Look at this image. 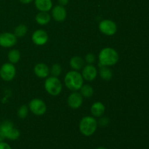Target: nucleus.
Segmentation results:
<instances>
[{"instance_id":"obj_1","label":"nucleus","mask_w":149,"mask_h":149,"mask_svg":"<svg viewBox=\"0 0 149 149\" xmlns=\"http://www.w3.org/2000/svg\"><path fill=\"white\" fill-rule=\"evenodd\" d=\"M98 59L102 66H111L119 61V53L113 48H103L99 53Z\"/></svg>"},{"instance_id":"obj_2","label":"nucleus","mask_w":149,"mask_h":149,"mask_svg":"<svg viewBox=\"0 0 149 149\" xmlns=\"http://www.w3.org/2000/svg\"><path fill=\"white\" fill-rule=\"evenodd\" d=\"M64 81L67 88L74 92L81 89L84 82V79L79 71L74 70L65 74Z\"/></svg>"},{"instance_id":"obj_3","label":"nucleus","mask_w":149,"mask_h":149,"mask_svg":"<svg viewBox=\"0 0 149 149\" xmlns=\"http://www.w3.org/2000/svg\"><path fill=\"white\" fill-rule=\"evenodd\" d=\"M79 131L84 136H91L97 128V122L93 116H87L82 118L79 122Z\"/></svg>"},{"instance_id":"obj_4","label":"nucleus","mask_w":149,"mask_h":149,"mask_svg":"<svg viewBox=\"0 0 149 149\" xmlns=\"http://www.w3.org/2000/svg\"><path fill=\"white\" fill-rule=\"evenodd\" d=\"M0 134L4 138H7L11 141L18 139L20 135V131L15 127L13 122L8 120L4 121L0 125Z\"/></svg>"},{"instance_id":"obj_5","label":"nucleus","mask_w":149,"mask_h":149,"mask_svg":"<svg viewBox=\"0 0 149 149\" xmlns=\"http://www.w3.org/2000/svg\"><path fill=\"white\" fill-rule=\"evenodd\" d=\"M45 88L48 94L52 96H57L62 91L63 86L58 77H50L45 80Z\"/></svg>"},{"instance_id":"obj_6","label":"nucleus","mask_w":149,"mask_h":149,"mask_svg":"<svg viewBox=\"0 0 149 149\" xmlns=\"http://www.w3.org/2000/svg\"><path fill=\"white\" fill-rule=\"evenodd\" d=\"M16 75V68L14 64L6 63L0 68V77L5 81H10Z\"/></svg>"},{"instance_id":"obj_7","label":"nucleus","mask_w":149,"mask_h":149,"mask_svg":"<svg viewBox=\"0 0 149 149\" xmlns=\"http://www.w3.org/2000/svg\"><path fill=\"white\" fill-rule=\"evenodd\" d=\"M29 107L31 111L36 116H42L46 113L47 106L41 99L34 98L31 100Z\"/></svg>"},{"instance_id":"obj_8","label":"nucleus","mask_w":149,"mask_h":149,"mask_svg":"<svg viewBox=\"0 0 149 149\" xmlns=\"http://www.w3.org/2000/svg\"><path fill=\"white\" fill-rule=\"evenodd\" d=\"M99 30L106 36H113L117 31V26L111 20H103L99 24Z\"/></svg>"},{"instance_id":"obj_9","label":"nucleus","mask_w":149,"mask_h":149,"mask_svg":"<svg viewBox=\"0 0 149 149\" xmlns=\"http://www.w3.org/2000/svg\"><path fill=\"white\" fill-rule=\"evenodd\" d=\"M17 43V37L15 35L10 32H4L0 33V47L10 48Z\"/></svg>"},{"instance_id":"obj_10","label":"nucleus","mask_w":149,"mask_h":149,"mask_svg":"<svg viewBox=\"0 0 149 149\" xmlns=\"http://www.w3.org/2000/svg\"><path fill=\"white\" fill-rule=\"evenodd\" d=\"M97 68L93 64H87L83 67L81 76L83 79L88 81H92L97 77Z\"/></svg>"},{"instance_id":"obj_11","label":"nucleus","mask_w":149,"mask_h":149,"mask_svg":"<svg viewBox=\"0 0 149 149\" xmlns=\"http://www.w3.org/2000/svg\"><path fill=\"white\" fill-rule=\"evenodd\" d=\"M31 39L36 45L42 46L47 42L48 35L45 31L39 29L33 32L31 36Z\"/></svg>"},{"instance_id":"obj_12","label":"nucleus","mask_w":149,"mask_h":149,"mask_svg":"<svg viewBox=\"0 0 149 149\" xmlns=\"http://www.w3.org/2000/svg\"><path fill=\"white\" fill-rule=\"evenodd\" d=\"M68 104L71 109H77L81 106L83 103V97L81 93L74 91L68 97Z\"/></svg>"},{"instance_id":"obj_13","label":"nucleus","mask_w":149,"mask_h":149,"mask_svg":"<svg viewBox=\"0 0 149 149\" xmlns=\"http://www.w3.org/2000/svg\"><path fill=\"white\" fill-rule=\"evenodd\" d=\"M52 16L55 21L63 22L66 18L67 12L63 6L57 5L52 10Z\"/></svg>"},{"instance_id":"obj_14","label":"nucleus","mask_w":149,"mask_h":149,"mask_svg":"<svg viewBox=\"0 0 149 149\" xmlns=\"http://www.w3.org/2000/svg\"><path fill=\"white\" fill-rule=\"evenodd\" d=\"M33 71H34V74H36V77L41 79H44L48 77L49 72H50V70H49V67L45 63H37L35 65L34 68H33Z\"/></svg>"},{"instance_id":"obj_15","label":"nucleus","mask_w":149,"mask_h":149,"mask_svg":"<svg viewBox=\"0 0 149 149\" xmlns=\"http://www.w3.org/2000/svg\"><path fill=\"white\" fill-rule=\"evenodd\" d=\"M106 111V107L101 102H95L93 103L90 109L92 114L95 117H100L103 116Z\"/></svg>"},{"instance_id":"obj_16","label":"nucleus","mask_w":149,"mask_h":149,"mask_svg":"<svg viewBox=\"0 0 149 149\" xmlns=\"http://www.w3.org/2000/svg\"><path fill=\"white\" fill-rule=\"evenodd\" d=\"M34 4L40 12H48L52 7V0H35Z\"/></svg>"},{"instance_id":"obj_17","label":"nucleus","mask_w":149,"mask_h":149,"mask_svg":"<svg viewBox=\"0 0 149 149\" xmlns=\"http://www.w3.org/2000/svg\"><path fill=\"white\" fill-rule=\"evenodd\" d=\"M35 19L38 24L41 26H45L49 23L51 20V16L47 12H39L36 15Z\"/></svg>"},{"instance_id":"obj_18","label":"nucleus","mask_w":149,"mask_h":149,"mask_svg":"<svg viewBox=\"0 0 149 149\" xmlns=\"http://www.w3.org/2000/svg\"><path fill=\"white\" fill-rule=\"evenodd\" d=\"M70 65L74 71H80L84 65V61L79 56H74L70 61Z\"/></svg>"},{"instance_id":"obj_19","label":"nucleus","mask_w":149,"mask_h":149,"mask_svg":"<svg viewBox=\"0 0 149 149\" xmlns=\"http://www.w3.org/2000/svg\"><path fill=\"white\" fill-rule=\"evenodd\" d=\"M99 74L102 79L105 80V81H109L111 79L112 77H113V73H112L111 70L109 68V66H103V65L100 68Z\"/></svg>"},{"instance_id":"obj_20","label":"nucleus","mask_w":149,"mask_h":149,"mask_svg":"<svg viewBox=\"0 0 149 149\" xmlns=\"http://www.w3.org/2000/svg\"><path fill=\"white\" fill-rule=\"evenodd\" d=\"M7 58H8L9 62L13 64H15L18 63V61L20 59V52L18 49H11L10 52H8L7 55Z\"/></svg>"},{"instance_id":"obj_21","label":"nucleus","mask_w":149,"mask_h":149,"mask_svg":"<svg viewBox=\"0 0 149 149\" xmlns=\"http://www.w3.org/2000/svg\"><path fill=\"white\" fill-rule=\"evenodd\" d=\"M80 93L82 95V97L89 98V97H92L93 95L94 90L89 84H84V85H82V87L80 89Z\"/></svg>"},{"instance_id":"obj_22","label":"nucleus","mask_w":149,"mask_h":149,"mask_svg":"<svg viewBox=\"0 0 149 149\" xmlns=\"http://www.w3.org/2000/svg\"><path fill=\"white\" fill-rule=\"evenodd\" d=\"M28 31V27L26 25L20 24L17 26L14 30V34L16 37H23L26 34Z\"/></svg>"},{"instance_id":"obj_23","label":"nucleus","mask_w":149,"mask_h":149,"mask_svg":"<svg viewBox=\"0 0 149 149\" xmlns=\"http://www.w3.org/2000/svg\"><path fill=\"white\" fill-rule=\"evenodd\" d=\"M50 72L52 74V77H59L61 74L62 72V68H61V65L58 63H55L54 65H52V68H51Z\"/></svg>"},{"instance_id":"obj_24","label":"nucleus","mask_w":149,"mask_h":149,"mask_svg":"<svg viewBox=\"0 0 149 149\" xmlns=\"http://www.w3.org/2000/svg\"><path fill=\"white\" fill-rule=\"evenodd\" d=\"M28 112H29V110H28L27 106L26 105H23L17 110V116L20 119H25L27 116Z\"/></svg>"},{"instance_id":"obj_25","label":"nucleus","mask_w":149,"mask_h":149,"mask_svg":"<svg viewBox=\"0 0 149 149\" xmlns=\"http://www.w3.org/2000/svg\"><path fill=\"white\" fill-rule=\"evenodd\" d=\"M109 119L107 117H102L97 122V125H100L102 127H106L109 124Z\"/></svg>"},{"instance_id":"obj_26","label":"nucleus","mask_w":149,"mask_h":149,"mask_svg":"<svg viewBox=\"0 0 149 149\" xmlns=\"http://www.w3.org/2000/svg\"><path fill=\"white\" fill-rule=\"evenodd\" d=\"M85 61L87 64H93L95 61V55L93 53H89L86 55Z\"/></svg>"},{"instance_id":"obj_27","label":"nucleus","mask_w":149,"mask_h":149,"mask_svg":"<svg viewBox=\"0 0 149 149\" xmlns=\"http://www.w3.org/2000/svg\"><path fill=\"white\" fill-rule=\"evenodd\" d=\"M0 149H12V148L7 143L2 141H0Z\"/></svg>"},{"instance_id":"obj_28","label":"nucleus","mask_w":149,"mask_h":149,"mask_svg":"<svg viewBox=\"0 0 149 149\" xmlns=\"http://www.w3.org/2000/svg\"><path fill=\"white\" fill-rule=\"evenodd\" d=\"M58 3H59V5L61 6H65L66 4H68V0H58Z\"/></svg>"},{"instance_id":"obj_29","label":"nucleus","mask_w":149,"mask_h":149,"mask_svg":"<svg viewBox=\"0 0 149 149\" xmlns=\"http://www.w3.org/2000/svg\"><path fill=\"white\" fill-rule=\"evenodd\" d=\"M19 1L23 3V4H29L31 1H33V0H19Z\"/></svg>"},{"instance_id":"obj_30","label":"nucleus","mask_w":149,"mask_h":149,"mask_svg":"<svg viewBox=\"0 0 149 149\" xmlns=\"http://www.w3.org/2000/svg\"><path fill=\"white\" fill-rule=\"evenodd\" d=\"M3 140H4V138H3L2 135H1V134H0V141H2Z\"/></svg>"},{"instance_id":"obj_31","label":"nucleus","mask_w":149,"mask_h":149,"mask_svg":"<svg viewBox=\"0 0 149 149\" xmlns=\"http://www.w3.org/2000/svg\"><path fill=\"white\" fill-rule=\"evenodd\" d=\"M96 149H107V148H104V147H98V148H97Z\"/></svg>"}]
</instances>
